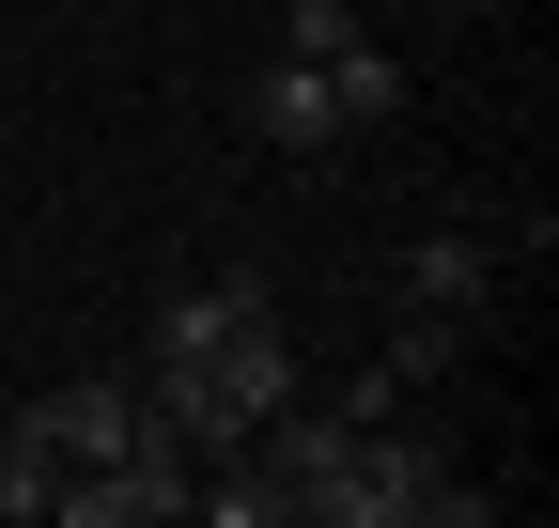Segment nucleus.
I'll return each instance as SVG.
<instances>
[{
  "instance_id": "obj_2",
  "label": "nucleus",
  "mask_w": 559,
  "mask_h": 528,
  "mask_svg": "<svg viewBox=\"0 0 559 528\" xmlns=\"http://www.w3.org/2000/svg\"><path fill=\"white\" fill-rule=\"evenodd\" d=\"M249 141H280V156H326V141H358V124H342L326 62H264V79H249Z\"/></svg>"
},
{
  "instance_id": "obj_5",
  "label": "nucleus",
  "mask_w": 559,
  "mask_h": 528,
  "mask_svg": "<svg viewBox=\"0 0 559 528\" xmlns=\"http://www.w3.org/2000/svg\"><path fill=\"white\" fill-rule=\"evenodd\" d=\"M373 373H389V388H436V373H466V326H451V311H404Z\"/></svg>"
},
{
  "instance_id": "obj_6",
  "label": "nucleus",
  "mask_w": 559,
  "mask_h": 528,
  "mask_svg": "<svg viewBox=\"0 0 559 528\" xmlns=\"http://www.w3.org/2000/svg\"><path fill=\"white\" fill-rule=\"evenodd\" d=\"M342 47H373L358 0H280V62H342Z\"/></svg>"
},
{
  "instance_id": "obj_7",
  "label": "nucleus",
  "mask_w": 559,
  "mask_h": 528,
  "mask_svg": "<svg viewBox=\"0 0 559 528\" xmlns=\"http://www.w3.org/2000/svg\"><path fill=\"white\" fill-rule=\"evenodd\" d=\"M326 94H342V124H389V109H404V62H389V47H342Z\"/></svg>"
},
{
  "instance_id": "obj_3",
  "label": "nucleus",
  "mask_w": 559,
  "mask_h": 528,
  "mask_svg": "<svg viewBox=\"0 0 559 528\" xmlns=\"http://www.w3.org/2000/svg\"><path fill=\"white\" fill-rule=\"evenodd\" d=\"M404 311L481 326V311H498V249H481V233H404Z\"/></svg>"
},
{
  "instance_id": "obj_8",
  "label": "nucleus",
  "mask_w": 559,
  "mask_h": 528,
  "mask_svg": "<svg viewBox=\"0 0 559 528\" xmlns=\"http://www.w3.org/2000/svg\"><path fill=\"white\" fill-rule=\"evenodd\" d=\"M451 16H498V0H451Z\"/></svg>"
},
{
  "instance_id": "obj_1",
  "label": "nucleus",
  "mask_w": 559,
  "mask_h": 528,
  "mask_svg": "<svg viewBox=\"0 0 559 528\" xmlns=\"http://www.w3.org/2000/svg\"><path fill=\"white\" fill-rule=\"evenodd\" d=\"M32 420H47V451H62V482H79V467H124V451L156 435V405H140L124 373H79V388H47Z\"/></svg>"
},
{
  "instance_id": "obj_4",
  "label": "nucleus",
  "mask_w": 559,
  "mask_h": 528,
  "mask_svg": "<svg viewBox=\"0 0 559 528\" xmlns=\"http://www.w3.org/2000/svg\"><path fill=\"white\" fill-rule=\"evenodd\" d=\"M47 497H62V451H47V420L16 405V420H0V513H16V528H32Z\"/></svg>"
}]
</instances>
